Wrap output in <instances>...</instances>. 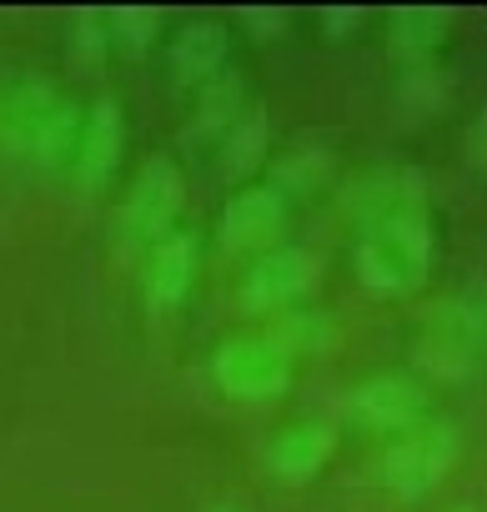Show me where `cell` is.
<instances>
[{
  "label": "cell",
  "instance_id": "obj_1",
  "mask_svg": "<svg viewBox=\"0 0 487 512\" xmlns=\"http://www.w3.org/2000/svg\"><path fill=\"white\" fill-rule=\"evenodd\" d=\"M357 282L372 297H412L432 272V221L427 211H397L372 221L352 251Z\"/></svg>",
  "mask_w": 487,
  "mask_h": 512
},
{
  "label": "cell",
  "instance_id": "obj_2",
  "mask_svg": "<svg viewBox=\"0 0 487 512\" xmlns=\"http://www.w3.org/2000/svg\"><path fill=\"white\" fill-rule=\"evenodd\" d=\"M186 206V176L171 156H146L121 196L116 211V256H141L151 251L161 236L176 231V216Z\"/></svg>",
  "mask_w": 487,
  "mask_h": 512
},
{
  "label": "cell",
  "instance_id": "obj_3",
  "mask_svg": "<svg viewBox=\"0 0 487 512\" xmlns=\"http://www.w3.org/2000/svg\"><path fill=\"white\" fill-rule=\"evenodd\" d=\"M457 457H462L457 427H452V422H427V427L402 432V437L382 452L377 477H382V487H387L392 497L417 502V497H427L432 487H442V477L457 467Z\"/></svg>",
  "mask_w": 487,
  "mask_h": 512
},
{
  "label": "cell",
  "instance_id": "obj_4",
  "mask_svg": "<svg viewBox=\"0 0 487 512\" xmlns=\"http://www.w3.org/2000/svg\"><path fill=\"white\" fill-rule=\"evenodd\" d=\"M317 282H322V256L297 241H282L247 267L236 297H241V312L277 317V312H292L297 302H307L317 292Z\"/></svg>",
  "mask_w": 487,
  "mask_h": 512
},
{
  "label": "cell",
  "instance_id": "obj_5",
  "mask_svg": "<svg viewBox=\"0 0 487 512\" xmlns=\"http://www.w3.org/2000/svg\"><path fill=\"white\" fill-rule=\"evenodd\" d=\"M211 377L226 397L236 402H272L292 387V357L267 337V332H252V337H231L216 347L211 357Z\"/></svg>",
  "mask_w": 487,
  "mask_h": 512
},
{
  "label": "cell",
  "instance_id": "obj_6",
  "mask_svg": "<svg viewBox=\"0 0 487 512\" xmlns=\"http://www.w3.org/2000/svg\"><path fill=\"white\" fill-rule=\"evenodd\" d=\"M482 352V307L467 297H447L427 312V337L417 347L422 367L442 377H472Z\"/></svg>",
  "mask_w": 487,
  "mask_h": 512
},
{
  "label": "cell",
  "instance_id": "obj_7",
  "mask_svg": "<svg viewBox=\"0 0 487 512\" xmlns=\"http://www.w3.org/2000/svg\"><path fill=\"white\" fill-rule=\"evenodd\" d=\"M287 221H292V201L272 186H241L221 216H216V236L226 251H272L282 246L287 236Z\"/></svg>",
  "mask_w": 487,
  "mask_h": 512
},
{
  "label": "cell",
  "instance_id": "obj_8",
  "mask_svg": "<svg viewBox=\"0 0 487 512\" xmlns=\"http://www.w3.org/2000/svg\"><path fill=\"white\" fill-rule=\"evenodd\" d=\"M121 151H126V121H121V101L116 96H96L86 121H81V141H76V156H71V181L96 196L106 191V181L116 176L121 166Z\"/></svg>",
  "mask_w": 487,
  "mask_h": 512
},
{
  "label": "cell",
  "instance_id": "obj_9",
  "mask_svg": "<svg viewBox=\"0 0 487 512\" xmlns=\"http://www.w3.org/2000/svg\"><path fill=\"white\" fill-rule=\"evenodd\" d=\"M422 412H427V387L417 377H402V372H377L352 392V417L372 432L402 437V432L422 427Z\"/></svg>",
  "mask_w": 487,
  "mask_h": 512
},
{
  "label": "cell",
  "instance_id": "obj_10",
  "mask_svg": "<svg viewBox=\"0 0 487 512\" xmlns=\"http://www.w3.org/2000/svg\"><path fill=\"white\" fill-rule=\"evenodd\" d=\"M196 236L191 231H171L161 236L151 251H146V277H141V292H146V307L151 312H171L186 302L191 292V277H196Z\"/></svg>",
  "mask_w": 487,
  "mask_h": 512
},
{
  "label": "cell",
  "instance_id": "obj_11",
  "mask_svg": "<svg viewBox=\"0 0 487 512\" xmlns=\"http://www.w3.org/2000/svg\"><path fill=\"white\" fill-rule=\"evenodd\" d=\"M332 452H337V432H332L327 422H292L287 432L272 437L267 467H272L277 482L302 487V482H312V477L332 462Z\"/></svg>",
  "mask_w": 487,
  "mask_h": 512
},
{
  "label": "cell",
  "instance_id": "obj_12",
  "mask_svg": "<svg viewBox=\"0 0 487 512\" xmlns=\"http://www.w3.org/2000/svg\"><path fill=\"white\" fill-rule=\"evenodd\" d=\"M226 51H231V36H226L221 21H186V26L171 36L166 61H171V76H176L181 86H196V91H201L211 76L226 71Z\"/></svg>",
  "mask_w": 487,
  "mask_h": 512
},
{
  "label": "cell",
  "instance_id": "obj_13",
  "mask_svg": "<svg viewBox=\"0 0 487 512\" xmlns=\"http://www.w3.org/2000/svg\"><path fill=\"white\" fill-rule=\"evenodd\" d=\"M342 206H347L352 216H362L367 226H372V221H387V216H397V211H422V176L407 171V166H402V171H397V166L367 171L362 181L347 186Z\"/></svg>",
  "mask_w": 487,
  "mask_h": 512
},
{
  "label": "cell",
  "instance_id": "obj_14",
  "mask_svg": "<svg viewBox=\"0 0 487 512\" xmlns=\"http://www.w3.org/2000/svg\"><path fill=\"white\" fill-rule=\"evenodd\" d=\"M241 111H247V86H241V76H231V71L211 76V81L201 86V96H196L191 121L181 126V146L196 151V146L221 141V136L241 121Z\"/></svg>",
  "mask_w": 487,
  "mask_h": 512
},
{
  "label": "cell",
  "instance_id": "obj_15",
  "mask_svg": "<svg viewBox=\"0 0 487 512\" xmlns=\"http://www.w3.org/2000/svg\"><path fill=\"white\" fill-rule=\"evenodd\" d=\"M56 86L46 81H21L11 96H0V151L11 161H26L31 146H36V131L46 121V111L56 106Z\"/></svg>",
  "mask_w": 487,
  "mask_h": 512
},
{
  "label": "cell",
  "instance_id": "obj_16",
  "mask_svg": "<svg viewBox=\"0 0 487 512\" xmlns=\"http://www.w3.org/2000/svg\"><path fill=\"white\" fill-rule=\"evenodd\" d=\"M267 146H272V116H267V106H247V111H241V121L216 141V171H221V181H247L252 171H262Z\"/></svg>",
  "mask_w": 487,
  "mask_h": 512
},
{
  "label": "cell",
  "instance_id": "obj_17",
  "mask_svg": "<svg viewBox=\"0 0 487 512\" xmlns=\"http://www.w3.org/2000/svg\"><path fill=\"white\" fill-rule=\"evenodd\" d=\"M76 141H81V106L56 96V106L46 111V121L36 131V146H31L26 166H36V171H71Z\"/></svg>",
  "mask_w": 487,
  "mask_h": 512
},
{
  "label": "cell",
  "instance_id": "obj_18",
  "mask_svg": "<svg viewBox=\"0 0 487 512\" xmlns=\"http://www.w3.org/2000/svg\"><path fill=\"white\" fill-rule=\"evenodd\" d=\"M292 362L297 357H322L332 342H337V322L327 312H307V307H292V312H277L272 317V332H267Z\"/></svg>",
  "mask_w": 487,
  "mask_h": 512
},
{
  "label": "cell",
  "instance_id": "obj_19",
  "mask_svg": "<svg viewBox=\"0 0 487 512\" xmlns=\"http://www.w3.org/2000/svg\"><path fill=\"white\" fill-rule=\"evenodd\" d=\"M442 36H447V16L442 11H397L392 16V56L407 61V66H427L437 51H442Z\"/></svg>",
  "mask_w": 487,
  "mask_h": 512
},
{
  "label": "cell",
  "instance_id": "obj_20",
  "mask_svg": "<svg viewBox=\"0 0 487 512\" xmlns=\"http://www.w3.org/2000/svg\"><path fill=\"white\" fill-rule=\"evenodd\" d=\"M327 166H332L327 146H292V151L282 156L277 176H272V191H282L287 201H297V196H312V191L322 186Z\"/></svg>",
  "mask_w": 487,
  "mask_h": 512
},
{
  "label": "cell",
  "instance_id": "obj_21",
  "mask_svg": "<svg viewBox=\"0 0 487 512\" xmlns=\"http://www.w3.org/2000/svg\"><path fill=\"white\" fill-rule=\"evenodd\" d=\"M156 36H161V16L151 6H121L106 16V41L121 56H146L156 46Z\"/></svg>",
  "mask_w": 487,
  "mask_h": 512
},
{
  "label": "cell",
  "instance_id": "obj_22",
  "mask_svg": "<svg viewBox=\"0 0 487 512\" xmlns=\"http://www.w3.org/2000/svg\"><path fill=\"white\" fill-rule=\"evenodd\" d=\"M106 51H111V41H106V16H101V11H81V16L71 21V56H76L81 66H101Z\"/></svg>",
  "mask_w": 487,
  "mask_h": 512
},
{
  "label": "cell",
  "instance_id": "obj_23",
  "mask_svg": "<svg viewBox=\"0 0 487 512\" xmlns=\"http://www.w3.org/2000/svg\"><path fill=\"white\" fill-rule=\"evenodd\" d=\"M357 26H362V11H342V6H327V11H322V31H327L332 41H347Z\"/></svg>",
  "mask_w": 487,
  "mask_h": 512
},
{
  "label": "cell",
  "instance_id": "obj_24",
  "mask_svg": "<svg viewBox=\"0 0 487 512\" xmlns=\"http://www.w3.org/2000/svg\"><path fill=\"white\" fill-rule=\"evenodd\" d=\"M241 21H247L262 41H272L277 31H287V16H282V11H241Z\"/></svg>",
  "mask_w": 487,
  "mask_h": 512
},
{
  "label": "cell",
  "instance_id": "obj_25",
  "mask_svg": "<svg viewBox=\"0 0 487 512\" xmlns=\"http://www.w3.org/2000/svg\"><path fill=\"white\" fill-rule=\"evenodd\" d=\"M206 512H247L241 502H216V507H206Z\"/></svg>",
  "mask_w": 487,
  "mask_h": 512
},
{
  "label": "cell",
  "instance_id": "obj_26",
  "mask_svg": "<svg viewBox=\"0 0 487 512\" xmlns=\"http://www.w3.org/2000/svg\"><path fill=\"white\" fill-rule=\"evenodd\" d=\"M457 512H472V507H457Z\"/></svg>",
  "mask_w": 487,
  "mask_h": 512
}]
</instances>
